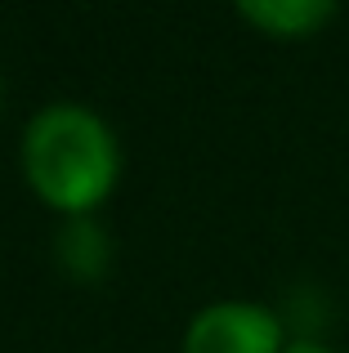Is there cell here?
I'll return each mask as SVG.
<instances>
[{
    "label": "cell",
    "mask_w": 349,
    "mask_h": 353,
    "mask_svg": "<svg viewBox=\"0 0 349 353\" xmlns=\"http://www.w3.org/2000/svg\"><path fill=\"white\" fill-rule=\"evenodd\" d=\"M282 318L255 300H215L192 313L179 353H282Z\"/></svg>",
    "instance_id": "obj_2"
},
{
    "label": "cell",
    "mask_w": 349,
    "mask_h": 353,
    "mask_svg": "<svg viewBox=\"0 0 349 353\" xmlns=\"http://www.w3.org/2000/svg\"><path fill=\"white\" fill-rule=\"evenodd\" d=\"M108 250H112V246H108L103 228H99L90 215H77V219L63 224V233H59V259H63V268H68L72 277L94 282V277L108 268Z\"/></svg>",
    "instance_id": "obj_4"
},
{
    "label": "cell",
    "mask_w": 349,
    "mask_h": 353,
    "mask_svg": "<svg viewBox=\"0 0 349 353\" xmlns=\"http://www.w3.org/2000/svg\"><path fill=\"white\" fill-rule=\"evenodd\" d=\"M237 18L273 41H305L332 23L336 5L332 0H242Z\"/></svg>",
    "instance_id": "obj_3"
},
{
    "label": "cell",
    "mask_w": 349,
    "mask_h": 353,
    "mask_svg": "<svg viewBox=\"0 0 349 353\" xmlns=\"http://www.w3.org/2000/svg\"><path fill=\"white\" fill-rule=\"evenodd\" d=\"M282 353H336V349H327V345H318V340H296V345H287Z\"/></svg>",
    "instance_id": "obj_5"
},
{
    "label": "cell",
    "mask_w": 349,
    "mask_h": 353,
    "mask_svg": "<svg viewBox=\"0 0 349 353\" xmlns=\"http://www.w3.org/2000/svg\"><path fill=\"white\" fill-rule=\"evenodd\" d=\"M23 179L59 215H94L121 179L112 125L86 103L41 108L23 130Z\"/></svg>",
    "instance_id": "obj_1"
}]
</instances>
